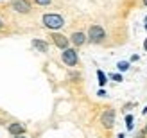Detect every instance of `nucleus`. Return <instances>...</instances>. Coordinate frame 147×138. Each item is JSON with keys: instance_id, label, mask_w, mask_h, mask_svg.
<instances>
[{"instance_id": "nucleus-4", "label": "nucleus", "mask_w": 147, "mask_h": 138, "mask_svg": "<svg viewBox=\"0 0 147 138\" xmlns=\"http://www.w3.org/2000/svg\"><path fill=\"white\" fill-rule=\"evenodd\" d=\"M100 124L104 126L106 129H111V127L115 126V111L111 110V108L102 113V117H100Z\"/></svg>"}, {"instance_id": "nucleus-5", "label": "nucleus", "mask_w": 147, "mask_h": 138, "mask_svg": "<svg viewBox=\"0 0 147 138\" xmlns=\"http://www.w3.org/2000/svg\"><path fill=\"white\" fill-rule=\"evenodd\" d=\"M50 38H52V41L56 43V47H59L61 50H67V48H68V43H70V40L67 38V36H63V34H57V32H54L52 36H50Z\"/></svg>"}, {"instance_id": "nucleus-2", "label": "nucleus", "mask_w": 147, "mask_h": 138, "mask_svg": "<svg viewBox=\"0 0 147 138\" xmlns=\"http://www.w3.org/2000/svg\"><path fill=\"white\" fill-rule=\"evenodd\" d=\"M104 38H106V32H104V29L100 25H92L90 27V31H88V40L92 43H102Z\"/></svg>"}, {"instance_id": "nucleus-19", "label": "nucleus", "mask_w": 147, "mask_h": 138, "mask_svg": "<svg viewBox=\"0 0 147 138\" xmlns=\"http://www.w3.org/2000/svg\"><path fill=\"white\" fill-rule=\"evenodd\" d=\"M14 138H25V136H24V135H20V136H14Z\"/></svg>"}, {"instance_id": "nucleus-7", "label": "nucleus", "mask_w": 147, "mask_h": 138, "mask_svg": "<svg viewBox=\"0 0 147 138\" xmlns=\"http://www.w3.org/2000/svg\"><path fill=\"white\" fill-rule=\"evenodd\" d=\"M7 131H9L13 136H20L25 133V126L20 124V122H13V124H9V127H7Z\"/></svg>"}, {"instance_id": "nucleus-23", "label": "nucleus", "mask_w": 147, "mask_h": 138, "mask_svg": "<svg viewBox=\"0 0 147 138\" xmlns=\"http://www.w3.org/2000/svg\"><path fill=\"white\" fill-rule=\"evenodd\" d=\"M145 24H147V16H145Z\"/></svg>"}, {"instance_id": "nucleus-12", "label": "nucleus", "mask_w": 147, "mask_h": 138, "mask_svg": "<svg viewBox=\"0 0 147 138\" xmlns=\"http://www.w3.org/2000/svg\"><path fill=\"white\" fill-rule=\"evenodd\" d=\"M126 124H127V129H133V115L126 117Z\"/></svg>"}, {"instance_id": "nucleus-13", "label": "nucleus", "mask_w": 147, "mask_h": 138, "mask_svg": "<svg viewBox=\"0 0 147 138\" xmlns=\"http://www.w3.org/2000/svg\"><path fill=\"white\" fill-rule=\"evenodd\" d=\"M109 77H111L113 81H119V83L122 81V75H120V74H109Z\"/></svg>"}, {"instance_id": "nucleus-1", "label": "nucleus", "mask_w": 147, "mask_h": 138, "mask_svg": "<svg viewBox=\"0 0 147 138\" xmlns=\"http://www.w3.org/2000/svg\"><path fill=\"white\" fill-rule=\"evenodd\" d=\"M43 25L47 29L56 31V29H61L65 25V20H63V16H59L56 13H49V14H43Z\"/></svg>"}, {"instance_id": "nucleus-24", "label": "nucleus", "mask_w": 147, "mask_h": 138, "mask_svg": "<svg viewBox=\"0 0 147 138\" xmlns=\"http://www.w3.org/2000/svg\"><path fill=\"white\" fill-rule=\"evenodd\" d=\"M145 29H147V24H145Z\"/></svg>"}, {"instance_id": "nucleus-9", "label": "nucleus", "mask_w": 147, "mask_h": 138, "mask_svg": "<svg viewBox=\"0 0 147 138\" xmlns=\"http://www.w3.org/2000/svg\"><path fill=\"white\" fill-rule=\"evenodd\" d=\"M32 47L38 48L40 52H47V50H49V45L45 41H41V40H32Z\"/></svg>"}, {"instance_id": "nucleus-11", "label": "nucleus", "mask_w": 147, "mask_h": 138, "mask_svg": "<svg viewBox=\"0 0 147 138\" xmlns=\"http://www.w3.org/2000/svg\"><path fill=\"white\" fill-rule=\"evenodd\" d=\"M97 77H99V84L104 86V84H106V75H104V72H102V70H97Z\"/></svg>"}, {"instance_id": "nucleus-17", "label": "nucleus", "mask_w": 147, "mask_h": 138, "mask_svg": "<svg viewBox=\"0 0 147 138\" xmlns=\"http://www.w3.org/2000/svg\"><path fill=\"white\" fill-rule=\"evenodd\" d=\"M142 131H144V133H145V135H147V124H145V126H144V129H142Z\"/></svg>"}, {"instance_id": "nucleus-21", "label": "nucleus", "mask_w": 147, "mask_h": 138, "mask_svg": "<svg viewBox=\"0 0 147 138\" xmlns=\"http://www.w3.org/2000/svg\"><path fill=\"white\" fill-rule=\"evenodd\" d=\"M117 138H124V135H119V136H117Z\"/></svg>"}, {"instance_id": "nucleus-6", "label": "nucleus", "mask_w": 147, "mask_h": 138, "mask_svg": "<svg viewBox=\"0 0 147 138\" xmlns=\"http://www.w3.org/2000/svg\"><path fill=\"white\" fill-rule=\"evenodd\" d=\"M13 9L18 11V13L27 14L29 11H31V4H29L27 0H14V2H13Z\"/></svg>"}, {"instance_id": "nucleus-20", "label": "nucleus", "mask_w": 147, "mask_h": 138, "mask_svg": "<svg viewBox=\"0 0 147 138\" xmlns=\"http://www.w3.org/2000/svg\"><path fill=\"white\" fill-rule=\"evenodd\" d=\"M144 5H145V7H147V0H144Z\"/></svg>"}, {"instance_id": "nucleus-8", "label": "nucleus", "mask_w": 147, "mask_h": 138, "mask_svg": "<svg viewBox=\"0 0 147 138\" xmlns=\"http://www.w3.org/2000/svg\"><path fill=\"white\" fill-rule=\"evenodd\" d=\"M70 40H72V43H74L76 47H81V45H83V43L86 41V36H84L83 32H74Z\"/></svg>"}, {"instance_id": "nucleus-18", "label": "nucleus", "mask_w": 147, "mask_h": 138, "mask_svg": "<svg viewBox=\"0 0 147 138\" xmlns=\"http://www.w3.org/2000/svg\"><path fill=\"white\" fill-rule=\"evenodd\" d=\"M144 48L147 50V38H145V41H144Z\"/></svg>"}, {"instance_id": "nucleus-3", "label": "nucleus", "mask_w": 147, "mask_h": 138, "mask_svg": "<svg viewBox=\"0 0 147 138\" xmlns=\"http://www.w3.org/2000/svg\"><path fill=\"white\" fill-rule=\"evenodd\" d=\"M61 57H63V63L68 65V67H76V65H77V50H74V48L63 50Z\"/></svg>"}, {"instance_id": "nucleus-22", "label": "nucleus", "mask_w": 147, "mask_h": 138, "mask_svg": "<svg viewBox=\"0 0 147 138\" xmlns=\"http://www.w3.org/2000/svg\"><path fill=\"white\" fill-rule=\"evenodd\" d=\"M0 29H2V20H0Z\"/></svg>"}, {"instance_id": "nucleus-10", "label": "nucleus", "mask_w": 147, "mask_h": 138, "mask_svg": "<svg viewBox=\"0 0 147 138\" xmlns=\"http://www.w3.org/2000/svg\"><path fill=\"white\" fill-rule=\"evenodd\" d=\"M117 68H119L120 72H126V70H129V61H119V65H117Z\"/></svg>"}, {"instance_id": "nucleus-16", "label": "nucleus", "mask_w": 147, "mask_h": 138, "mask_svg": "<svg viewBox=\"0 0 147 138\" xmlns=\"http://www.w3.org/2000/svg\"><path fill=\"white\" fill-rule=\"evenodd\" d=\"M136 138H147V135H145L144 131H140V133H138V136H136Z\"/></svg>"}, {"instance_id": "nucleus-14", "label": "nucleus", "mask_w": 147, "mask_h": 138, "mask_svg": "<svg viewBox=\"0 0 147 138\" xmlns=\"http://www.w3.org/2000/svg\"><path fill=\"white\" fill-rule=\"evenodd\" d=\"M34 2L38 4V5H49V4H50V0H34Z\"/></svg>"}, {"instance_id": "nucleus-15", "label": "nucleus", "mask_w": 147, "mask_h": 138, "mask_svg": "<svg viewBox=\"0 0 147 138\" xmlns=\"http://www.w3.org/2000/svg\"><path fill=\"white\" fill-rule=\"evenodd\" d=\"M97 95H99V97H106V92H104V90H99Z\"/></svg>"}]
</instances>
